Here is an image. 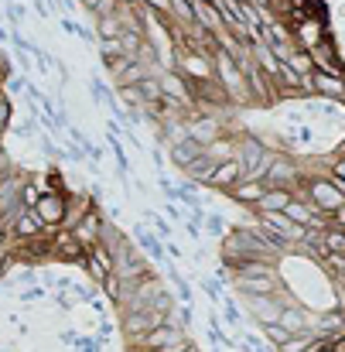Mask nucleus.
Wrapping results in <instances>:
<instances>
[{
    "label": "nucleus",
    "mask_w": 345,
    "mask_h": 352,
    "mask_svg": "<svg viewBox=\"0 0 345 352\" xmlns=\"http://www.w3.org/2000/svg\"><path fill=\"white\" fill-rule=\"evenodd\" d=\"M212 69H216L219 79H223V93H226L230 100H236V103H243L246 93H249V86H246V76L239 72V62L232 58L230 52H216Z\"/></svg>",
    "instance_id": "nucleus-1"
},
{
    "label": "nucleus",
    "mask_w": 345,
    "mask_h": 352,
    "mask_svg": "<svg viewBox=\"0 0 345 352\" xmlns=\"http://www.w3.org/2000/svg\"><path fill=\"white\" fill-rule=\"evenodd\" d=\"M236 284L246 294H277V277H274V270L263 260H253V263L239 267L236 270Z\"/></svg>",
    "instance_id": "nucleus-2"
},
{
    "label": "nucleus",
    "mask_w": 345,
    "mask_h": 352,
    "mask_svg": "<svg viewBox=\"0 0 345 352\" xmlns=\"http://www.w3.org/2000/svg\"><path fill=\"white\" fill-rule=\"evenodd\" d=\"M65 209H69V195L65 192H41V199L34 202V212L45 226L58 230L62 219H65Z\"/></svg>",
    "instance_id": "nucleus-3"
},
{
    "label": "nucleus",
    "mask_w": 345,
    "mask_h": 352,
    "mask_svg": "<svg viewBox=\"0 0 345 352\" xmlns=\"http://www.w3.org/2000/svg\"><path fill=\"white\" fill-rule=\"evenodd\" d=\"M260 230L274 233L277 239H284V243H298V239H304V226L291 223L284 212H260Z\"/></svg>",
    "instance_id": "nucleus-4"
},
{
    "label": "nucleus",
    "mask_w": 345,
    "mask_h": 352,
    "mask_svg": "<svg viewBox=\"0 0 345 352\" xmlns=\"http://www.w3.org/2000/svg\"><path fill=\"white\" fill-rule=\"evenodd\" d=\"M69 233H72V239H76L82 250H89L93 243H100V239H103V219H100L96 206H93V209H86V212L79 216V223H76Z\"/></svg>",
    "instance_id": "nucleus-5"
},
{
    "label": "nucleus",
    "mask_w": 345,
    "mask_h": 352,
    "mask_svg": "<svg viewBox=\"0 0 345 352\" xmlns=\"http://www.w3.org/2000/svg\"><path fill=\"white\" fill-rule=\"evenodd\" d=\"M342 202L345 199L339 195V188H335V182H332V178H325V182H311V209H315V212L332 216Z\"/></svg>",
    "instance_id": "nucleus-6"
},
{
    "label": "nucleus",
    "mask_w": 345,
    "mask_h": 352,
    "mask_svg": "<svg viewBox=\"0 0 345 352\" xmlns=\"http://www.w3.org/2000/svg\"><path fill=\"white\" fill-rule=\"evenodd\" d=\"M161 322H168V315L151 311V308H140V311H123V332H126V339H130V342H133L137 336H144L147 329L161 325Z\"/></svg>",
    "instance_id": "nucleus-7"
},
{
    "label": "nucleus",
    "mask_w": 345,
    "mask_h": 352,
    "mask_svg": "<svg viewBox=\"0 0 345 352\" xmlns=\"http://www.w3.org/2000/svg\"><path fill=\"white\" fill-rule=\"evenodd\" d=\"M45 230H48V226L38 219L34 209H21V212L14 216V223H10V236H14L17 243H31V239H38Z\"/></svg>",
    "instance_id": "nucleus-8"
},
{
    "label": "nucleus",
    "mask_w": 345,
    "mask_h": 352,
    "mask_svg": "<svg viewBox=\"0 0 345 352\" xmlns=\"http://www.w3.org/2000/svg\"><path fill=\"white\" fill-rule=\"evenodd\" d=\"M178 336H185V332H181V329H175V325H168V322H161V325L147 329L144 336H137V339H133V349L137 352H154V349H161L164 342L178 339Z\"/></svg>",
    "instance_id": "nucleus-9"
},
{
    "label": "nucleus",
    "mask_w": 345,
    "mask_h": 352,
    "mask_svg": "<svg viewBox=\"0 0 345 352\" xmlns=\"http://www.w3.org/2000/svg\"><path fill=\"white\" fill-rule=\"evenodd\" d=\"M181 69L192 82H212L216 79V69H212V58L202 55V52H185L181 58Z\"/></svg>",
    "instance_id": "nucleus-10"
},
{
    "label": "nucleus",
    "mask_w": 345,
    "mask_h": 352,
    "mask_svg": "<svg viewBox=\"0 0 345 352\" xmlns=\"http://www.w3.org/2000/svg\"><path fill=\"white\" fill-rule=\"evenodd\" d=\"M239 178H243V164H239V157H226V161H219V164H216V171L209 175V182H205V185L230 192Z\"/></svg>",
    "instance_id": "nucleus-11"
},
{
    "label": "nucleus",
    "mask_w": 345,
    "mask_h": 352,
    "mask_svg": "<svg viewBox=\"0 0 345 352\" xmlns=\"http://www.w3.org/2000/svg\"><path fill=\"white\" fill-rule=\"evenodd\" d=\"M308 79H311V93H318L322 100H342V76H332L325 69H315Z\"/></svg>",
    "instance_id": "nucleus-12"
},
{
    "label": "nucleus",
    "mask_w": 345,
    "mask_h": 352,
    "mask_svg": "<svg viewBox=\"0 0 345 352\" xmlns=\"http://www.w3.org/2000/svg\"><path fill=\"white\" fill-rule=\"evenodd\" d=\"M294 199V188H280V185H270L260 199H256V209L260 212H284V206Z\"/></svg>",
    "instance_id": "nucleus-13"
},
{
    "label": "nucleus",
    "mask_w": 345,
    "mask_h": 352,
    "mask_svg": "<svg viewBox=\"0 0 345 352\" xmlns=\"http://www.w3.org/2000/svg\"><path fill=\"white\" fill-rule=\"evenodd\" d=\"M192 17H195V24H202L209 34H216V31L223 28V17H219L216 3H209V0H192Z\"/></svg>",
    "instance_id": "nucleus-14"
},
{
    "label": "nucleus",
    "mask_w": 345,
    "mask_h": 352,
    "mask_svg": "<svg viewBox=\"0 0 345 352\" xmlns=\"http://www.w3.org/2000/svg\"><path fill=\"white\" fill-rule=\"evenodd\" d=\"M267 188H270V185H267L263 178H239V182L230 188V195L236 202H253V206H256V199H260Z\"/></svg>",
    "instance_id": "nucleus-15"
},
{
    "label": "nucleus",
    "mask_w": 345,
    "mask_h": 352,
    "mask_svg": "<svg viewBox=\"0 0 345 352\" xmlns=\"http://www.w3.org/2000/svg\"><path fill=\"white\" fill-rule=\"evenodd\" d=\"M202 151H205V147L185 133V137H178V140H175V147H171V161H175L178 168H185V164H192V161H195Z\"/></svg>",
    "instance_id": "nucleus-16"
},
{
    "label": "nucleus",
    "mask_w": 345,
    "mask_h": 352,
    "mask_svg": "<svg viewBox=\"0 0 345 352\" xmlns=\"http://www.w3.org/2000/svg\"><path fill=\"white\" fill-rule=\"evenodd\" d=\"M216 10H219L223 24H230L232 31H243V28H246V24H243V3H239V0H219Z\"/></svg>",
    "instance_id": "nucleus-17"
},
{
    "label": "nucleus",
    "mask_w": 345,
    "mask_h": 352,
    "mask_svg": "<svg viewBox=\"0 0 345 352\" xmlns=\"http://www.w3.org/2000/svg\"><path fill=\"white\" fill-rule=\"evenodd\" d=\"M120 31H123L120 14H103V17H96V34H100V41H116Z\"/></svg>",
    "instance_id": "nucleus-18"
},
{
    "label": "nucleus",
    "mask_w": 345,
    "mask_h": 352,
    "mask_svg": "<svg viewBox=\"0 0 345 352\" xmlns=\"http://www.w3.org/2000/svg\"><path fill=\"white\" fill-rule=\"evenodd\" d=\"M284 216H287L291 223H298V226H308V223H311V216H315V209H311V202L291 199V202L284 206Z\"/></svg>",
    "instance_id": "nucleus-19"
},
{
    "label": "nucleus",
    "mask_w": 345,
    "mask_h": 352,
    "mask_svg": "<svg viewBox=\"0 0 345 352\" xmlns=\"http://www.w3.org/2000/svg\"><path fill=\"white\" fill-rule=\"evenodd\" d=\"M284 62H287L298 76H311V72H315V58H311V52H294V48H291V55H287Z\"/></svg>",
    "instance_id": "nucleus-20"
},
{
    "label": "nucleus",
    "mask_w": 345,
    "mask_h": 352,
    "mask_svg": "<svg viewBox=\"0 0 345 352\" xmlns=\"http://www.w3.org/2000/svg\"><path fill=\"white\" fill-rule=\"evenodd\" d=\"M298 34L304 38L308 48H318V45H322V24L311 21V17H308V21H298Z\"/></svg>",
    "instance_id": "nucleus-21"
},
{
    "label": "nucleus",
    "mask_w": 345,
    "mask_h": 352,
    "mask_svg": "<svg viewBox=\"0 0 345 352\" xmlns=\"http://www.w3.org/2000/svg\"><path fill=\"white\" fill-rule=\"evenodd\" d=\"M38 199H41V185L38 182H24L21 185V209H34Z\"/></svg>",
    "instance_id": "nucleus-22"
},
{
    "label": "nucleus",
    "mask_w": 345,
    "mask_h": 352,
    "mask_svg": "<svg viewBox=\"0 0 345 352\" xmlns=\"http://www.w3.org/2000/svg\"><path fill=\"white\" fill-rule=\"evenodd\" d=\"M103 291H107V298H110V301H116V305L123 301V280H120L116 274H107V280H103Z\"/></svg>",
    "instance_id": "nucleus-23"
},
{
    "label": "nucleus",
    "mask_w": 345,
    "mask_h": 352,
    "mask_svg": "<svg viewBox=\"0 0 345 352\" xmlns=\"http://www.w3.org/2000/svg\"><path fill=\"white\" fill-rule=\"evenodd\" d=\"M263 332H267V339H270L274 346H280V342H284V339L291 336V332H287V329H284L280 322H263Z\"/></svg>",
    "instance_id": "nucleus-24"
},
{
    "label": "nucleus",
    "mask_w": 345,
    "mask_h": 352,
    "mask_svg": "<svg viewBox=\"0 0 345 352\" xmlns=\"http://www.w3.org/2000/svg\"><path fill=\"white\" fill-rule=\"evenodd\" d=\"M137 236H140V243H144V250L154 256V260H161V243H157V236L144 233V230H137Z\"/></svg>",
    "instance_id": "nucleus-25"
},
{
    "label": "nucleus",
    "mask_w": 345,
    "mask_h": 352,
    "mask_svg": "<svg viewBox=\"0 0 345 352\" xmlns=\"http://www.w3.org/2000/svg\"><path fill=\"white\" fill-rule=\"evenodd\" d=\"M116 7H120V0H100V3L93 7V14H96V17H103V14H116Z\"/></svg>",
    "instance_id": "nucleus-26"
},
{
    "label": "nucleus",
    "mask_w": 345,
    "mask_h": 352,
    "mask_svg": "<svg viewBox=\"0 0 345 352\" xmlns=\"http://www.w3.org/2000/svg\"><path fill=\"white\" fill-rule=\"evenodd\" d=\"M185 346H188V339H185V336H178V339H171V342H164L161 349H154V352H181V349H185Z\"/></svg>",
    "instance_id": "nucleus-27"
},
{
    "label": "nucleus",
    "mask_w": 345,
    "mask_h": 352,
    "mask_svg": "<svg viewBox=\"0 0 345 352\" xmlns=\"http://www.w3.org/2000/svg\"><path fill=\"white\" fill-rule=\"evenodd\" d=\"M332 178H339V182H345V157H339V161L332 164Z\"/></svg>",
    "instance_id": "nucleus-28"
},
{
    "label": "nucleus",
    "mask_w": 345,
    "mask_h": 352,
    "mask_svg": "<svg viewBox=\"0 0 345 352\" xmlns=\"http://www.w3.org/2000/svg\"><path fill=\"white\" fill-rule=\"evenodd\" d=\"M332 226H345V202L335 209V212H332Z\"/></svg>",
    "instance_id": "nucleus-29"
},
{
    "label": "nucleus",
    "mask_w": 345,
    "mask_h": 352,
    "mask_svg": "<svg viewBox=\"0 0 345 352\" xmlns=\"http://www.w3.org/2000/svg\"><path fill=\"white\" fill-rule=\"evenodd\" d=\"M82 352H100V339H82Z\"/></svg>",
    "instance_id": "nucleus-30"
},
{
    "label": "nucleus",
    "mask_w": 345,
    "mask_h": 352,
    "mask_svg": "<svg viewBox=\"0 0 345 352\" xmlns=\"http://www.w3.org/2000/svg\"><path fill=\"white\" fill-rule=\"evenodd\" d=\"M79 3H82V7H86V10H93V7H96V3H100V0H79Z\"/></svg>",
    "instance_id": "nucleus-31"
},
{
    "label": "nucleus",
    "mask_w": 345,
    "mask_h": 352,
    "mask_svg": "<svg viewBox=\"0 0 345 352\" xmlns=\"http://www.w3.org/2000/svg\"><path fill=\"white\" fill-rule=\"evenodd\" d=\"M181 352H199V346H192V342H188V346H185Z\"/></svg>",
    "instance_id": "nucleus-32"
},
{
    "label": "nucleus",
    "mask_w": 345,
    "mask_h": 352,
    "mask_svg": "<svg viewBox=\"0 0 345 352\" xmlns=\"http://www.w3.org/2000/svg\"><path fill=\"white\" fill-rule=\"evenodd\" d=\"M120 3H140V0H120Z\"/></svg>",
    "instance_id": "nucleus-33"
},
{
    "label": "nucleus",
    "mask_w": 345,
    "mask_h": 352,
    "mask_svg": "<svg viewBox=\"0 0 345 352\" xmlns=\"http://www.w3.org/2000/svg\"><path fill=\"white\" fill-rule=\"evenodd\" d=\"M339 233H342V239H345V226H339Z\"/></svg>",
    "instance_id": "nucleus-34"
},
{
    "label": "nucleus",
    "mask_w": 345,
    "mask_h": 352,
    "mask_svg": "<svg viewBox=\"0 0 345 352\" xmlns=\"http://www.w3.org/2000/svg\"><path fill=\"white\" fill-rule=\"evenodd\" d=\"M342 157H345V144H342Z\"/></svg>",
    "instance_id": "nucleus-35"
},
{
    "label": "nucleus",
    "mask_w": 345,
    "mask_h": 352,
    "mask_svg": "<svg viewBox=\"0 0 345 352\" xmlns=\"http://www.w3.org/2000/svg\"><path fill=\"white\" fill-rule=\"evenodd\" d=\"M209 3H219V0H209Z\"/></svg>",
    "instance_id": "nucleus-36"
},
{
    "label": "nucleus",
    "mask_w": 345,
    "mask_h": 352,
    "mask_svg": "<svg viewBox=\"0 0 345 352\" xmlns=\"http://www.w3.org/2000/svg\"><path fill=\"white\" fill-rule=\"evenodd\" d=\"M239 3H249V0H239Z\"/></svg>",
    "instance_id": "nucleus-37"
},
{
    "label": "nucleus",
    "mask_w": 345,
    "mask_h": 352,
    "mask_svg": "<svg viewBox=\"0 0 345 352\" xmlns=\"http://www.w3.org/2000/svg\"><path fill=\"white\" fill-rule=\"evenodd\" d=\"M0 230H3V223H0Z\"/></svg>",
    "instance_id": "nucleus-38"
}]
</instances>
